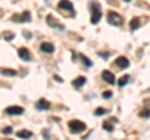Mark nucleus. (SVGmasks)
Wrapping results in <instances>:
<instances>
[{
	"label": "nucleus",
	"instance_id": "1",
	"mask_svg": "<svg viewBox=\"0 0 150 140\" xmlns=\"http://www.w3.org/2000/svg\"><path fill=\"white\" fill-rule=\"evenodd\" d=\"M108 21H109V24L111 25H115V26H121L123 25V23H124V19H123V16L119 15L118 13H115V11H109L108 13Z\"/></svg>",
	"mask_w": 150,
	"mask_h": 140
},
{
	"label": "nucleus",
	"instance_id": "2",
	"mask_svg": "<svg viewBox=\"0 0 150 140\" xmlns=\"http://www.w3.org/2000/svg\"><path fill=\"white\" fill-rule=\"evenodd\" d=\"M68 127H69L71 133H81L86 129L85 123H83V121H80V120H70Z\"/></svg>",
	"mask_w": 150,
	"mask_h": 140
},
{
	"label": "nucleus",
	"instance_id": "3",
	"mask_svg": "<svg viewBox=\"0 0 150 140\" xmlns=\"http://www.w3.org/2000/svg\"><path fill=\"white\" fill-rule=\"evenodd\" d=\"M101 19V11L99 9L98 4H93V11H91V23L93 24H98Z\"/></svg>",
	"mask_w": 150,
	"mask_h": 140
},
{
	"label": "nucleus",
	"instance_id": "4",
	"mask_svg": "<svg viewBox=\"0 0 150 140\" xmlns=\"http://www.w3.org/2000/svg\"><path fill=\"white\" fill-rule=\"evenodd\" d=\"M24 108H21V106H18V105H13V106H8L5 109V113L8 115H21L24 113Z\"/></svg>",
	"mask_w": 150,
	"mask_h": 140
},
{
	"label": "nucleus",
	"instance_id": "5",
	"mask_svg": "<svg viewBox=\"0 0 150 140\" xmlns=\"http://www.w3.org/2000/svg\"><path fill=\"white\" fill-rule=\"evenodd\" d=\"M11 19L18 21V23H25V21L28 23V21H30L31 16H30V13L29 11H24L23 14H20V15H14Z\"/></svg>",
	"mask_w": 150,
	"mask_h": 140
},
{
	"label": "nucleus",
	"instance_id": "6",
	"mask_svg": "<svg viewBox=\"0 0 150 140\" xmlns=\"http://www.w3.org/2000/svg\"><path fill=\"white\" fill-rule=\"evenodd\" d=\"M101 76L108 84H110V85H114L115 84V75L111 71H109V70H104L101 74Z\"/></svg>",
	"mask_w": 150,
	"mask_h": 140
},
{
	"label": "nucleus",
	"instance_id": "7",
	"mask_svg": "<svg viewBox=\"0 0 150 140\" xmlns=\"http://www.w3.org/2000/svg\"><path fill=\"white\" fill-rule=\"evenodd\" d=\"M115 65H116L118 68H120V69H126V68H129L130 63H129L128 58H125V57H119V58H116V60H115Z\"/></svg>",
	"mask_w": 150,
	"mask_h": 140
},
{
	"label": "nucleus",
	"instance_id": "8",
	"mask_svg": "<svg viewBox=\"0 0 150 140\" xmlns=\"http://www.w3.org/2000/svg\"><path fill=\"white\" fill-rule=\"evenodd\" d=\"M18 55L20 57V59L25 60V62H29L31 59V55H30V51L28 50L26 48H20L18 50Z\"/></svg>",
	"mask_w": 150,
	"mask_h": 140
},
{
	"label": "nucleus",
	"instance_id": "9",
	"mask_svg": "<svg viewBox=\"0 0 150 140\" xmlns=\"http://www.w3.org/2000/svg\"><path fill=\"white\" fill-rule=\"evenodd\" d=\"M35 108L39 109V110H48L50 108V103L48 100H45V99H40L39 101H36Z\"/></svg>",
	"mask_w": 150,
	"mask_h": 140
},
{
	"label": "nucleus",
	"instance_id": "10",
	"mask_svg": "<svg viewBox=\"0 0 150 140\" xmlns=\"http://www.w3.org/2000/svg\"><path fill=\"white\" fill-rule=\"evenodd\" d=\"M40 50L43 51V53H48V54H51L54 53L55 50V46L51 44V43H43L40 45Z\"/></svg>",
	"mask_w": 150,
	"mask_h": 140
},
{
	"label": "nucleus",
	"instance_id": "11",
	"mask_svg": "<svg viewBox=\"0 0 150 140\" xmlns=\"http://www.w3.org/2000/svg\"><path fill=\"white\" fill-rule=\"evenodd\" d=\"M58 8L59 9H63V10H69V11H73L74 10V6H73V3L71 1H60L58 4Z\"/></svg>",
	"mask_w": 150,
	"mask_h": 140
},
{
	"label": "nucleus",
	"instance_id": "12",
	"mask_svg": "<svg viewBox=\"0 0 150 140\" xmlns=\"http://www.w3.org/2000/svg\"><path fill=\"white\" fill-rule=\"evenodd\" d=\"M85 83H86V78H85V76H78V78L73 81V85L79 89V88H81Z\"/></svg>",
	"mask_w": 150,
	"mask_h": 140
},
{
	"label": "nucleus",
	"instance_id": "13",
	"mask_svg": "<svg viewBox=\"0 0 150 140\" xmlns=\"http://www.w3.org/2000/svg\"><path fill=\"white\" fill-rule=\"evenodd\" d=\"M16 136L21 138V139H29L33 136V133L29 132V130H20V132L16 133Z\"/></svg>",
	"mask_w": 150,
	"mask_h": 140
},
{
	"label": "nucleus",
	"instance_id": "14",
	"mask_svg": "<svg viewBox=\"0 0 150 140\" xmlns=\"http://www.w3.org/2000/svg\"><path fill=\"white\" fill-rule=\"evenodd\" d=\"M0 73L5 76H15L16 75V70H14V69H0Z\"/></svg>",
	"mask_w": 150,
	"mask_h": 140
},
{
	"label": "nucleus",
	"instance_id": "15",
	"mask_svg": "<svg viewBox=\"0 0 150 140\" xmlns=\"http://www.w3.org/2000/svg\"><path fill=\"white\" fill-rule=\"evenodd\" d=\"M139 26H140V19L139 18H134V19H131V21H130V29L131 30L138 29Z\"/></svg>",
	"mask_w": 150,
	"mask_h": 140
},
{
	"label": "nucleus",
	"instance_id": "16",
	"mask_svg": "<svg viewBox=\"0 0 150 140\" xmlns=\"http://www.w3.org/2000/svg\"><path fill=\"white\" fill-rule=\"evenodd\" d=\"M128 80H129V75H124V76H121V78L119 79V81H118L119 86H124L125 84L128 83Z\"/></svg>",
	"mask_w": 150,
	"mask_h": 140
},
{
	"label": "nucleus",
	"instance_id": "17",
	"mask_svg": "<svg viewBox=\"0 0 150 140\" xmlns=\"http://www.w3.org/2000/svg\"><path fill=\"white\" fill-rule=\"evenodd\" d=\"M108 113V110L104 109V108H98L95 111H94V114H95L96 116H101V115H105Z\"/></svg>",
	"mask_w": 150,
	"mask_h": 140
},
{
	"label": "nucleus",
	"instance_id": "18",
	"mask_svg": "<svg viewBox=\"0 0 150 140\" xmlns=\"http://www.w3.org/2000/svg\"><path fill=\"white\" fill-rule=\"evenodd\" d=\"M103 129H105V130H108V132H112L114 130V128H112V125L109 123V121H105L104 124H103Z\"/></svg>",
	"mask_w": 150,
	"mask_h": 140
},
{
	"label": "nucleus",
	"instance_id": "19",
	"mask_svg": "<svg viewBox=\"0 0 150 140\" xmlns=\"http://www.w3.org/2000/svg\"><path fill=\"white\" fill-rule=\"evenodd\" d=\"M80 58L83 59V62H84V64H85L86 66H91V65H93V63L90 62V59H89V58H86L85 55H83V54H81V55H80Z\"/></svg>",
	"mask_w": 150,
	"mask_h": 140
},
{
	"label": "nucleus",
	"instance_id": "20",
	"mask_svg": "<svg viewBox=\"0 0 150 140\" xmlns=\"http://www.w3.org/2000/svg\"><path fill=\"white\" fill-rule=\"evenodd\" d=\"M112 96V93L111 91H104L103 93V98H105V99H109V98Z\"/></svg>",
	"mask_w": 150,
	"mask_h": 140
},
{
	"label": "nucleus",
	"instance_id": "21",
	"mask_svg": "<svg viewBox=\"0 0 150 140\" xmlns=\"http://www.w3.org/2000/svg\"><path fill=\"white\" fill-rule=\"evenodd\" d=\"M11 132H13V128H11V127H6V128L3 129V133H4V134H10Z\"/></svg>",
	"mask_w": 150,
	"mask_h": 140
}]
</instances>
